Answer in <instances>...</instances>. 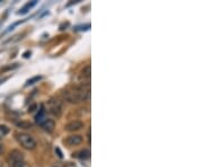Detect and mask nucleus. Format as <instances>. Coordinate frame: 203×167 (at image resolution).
Returning <instances> with one entry per match:
<instances>
[{
	"mask_svg": "<svg viewBox=\"0 0 203 167\" xmlns=\"http://www.w3.org/2000/svg\"><path fill=\"white\" fill-rule=\"evenodd\" d=\"M81 128H84V123H83L81 121H78V120L70 122V123H68V124L64 127V129H65L67 131H78V130H80Z\"/></svg>",
	"mask_w": 203,
	"mask_h": 167,
	"instance_id": "6",
	"label": "nucleus"
},
{
	"mask_svg": "<svg viewBox=\"0 0 203 167\" xmlns=\"http://www.w3.org/2000/svg\"><path fill=\"white\" fill-rule=\"evenodd\" d=\"M56 152L58 154L59 158H62L63 156H62V152H61V150H60V148H56Z\"/></svg>",
	"mask_w": 203,
	"mask_h": 167,
	"instance_id": "15",
	"label": "nucleus"
},
{
	"mask_svg": "<svg viewBox=\"0 0 203 167\" xmlns=\"http://www.w3.org/2000/svg\"><path fill=\"white\" fill-rule=\"evenodd\" d=\"M8 160H9V164H14V163H17V162H24V156L23 154L15 149V150H11L9 152V157H8Z\"/></svg>",
	"mask_w": 203,
	"mask_h": 167,
	"instance_id": "4",
	"label": "nucleus"
},
{
	"mask_svg": "<svg viewBox=\"0 0 203 167\" xmlns=\"http://www.w3.org/2000/svg\"><path fill=\"white\" fill-rule=\"evenodd\" d=\"M90 73H91V71H90V66L88 65V66H86V67L84 68L83 70H81V77L85 79H89L90 78Z\"/></svg>",
	"mask_w": 203,
	"mask_h": 167,
	"instance_id": "11",
	"label": "nucleus"
},
{
	"mask_svg": "<svg viewBox=\"0 0 203 167\" xmlns=\"http://www.w3.org/2000/svg\"><path fill=\"white\" fill-rule=\"evenodd\" d=\"M83 142V137L81 135H78V134H75V135H69L65 140H64V143L68 145V146H78Z\"/></svg>",
	"mask_w": 203,
	"mask_h": 167,
	"instance_id": "5",
	"label": "nucleus"
},
{
	"mask_svg": "<svg viewBox=\"0 0 203 167\" xmlns=\"http://www.w3.org/2000/svg\"><path fill=\"white\" fill-rule=\"evenodd\" d=\"M76 156H77L78 158H80V159H87V158H89V156H90V151L87 150V149H84V150L79 151Z\"/></svg>",
	"mask_w": 203,
	"mask_h": 167,
	"instance_id": "10",
	"label": "nucleus"
},
{
	"mask_svg": "<svg viewBox=\"0 0 203 167\" xmlns=\"http://www.w3.org/2000/svg\"><path fill=\"white\" fill-rule=\"evenodd\" d=\"M41 76H35V77H33V78H30L27 80V83H26V86H28V85H33V84H35L36 81H38V80H41Z\"/></svg>",
	"mask_w": 203,
	"mask_h": 167,
	"instance_id": "13",
	"label": "nucleus"
},
{
	"mask_svg": "<svg viewBox=\"0 0 203 167\" xmlns=\"http://www.w3.org/2000/svg\"><path fill=\"white\" fill-rule=\"evenodd\" d=\"M42 128L45 130V131H48V132H52L53 130H54V128H56V123H54V121L53 120H45L42 124Z\"/></svg>",
	"mask_w": 203,
	"mask_h": 167,
	"instance_id": "7",
	"label": "nucleus"
},
{
	"mask_svg": "<svg viewBox=\"0 0 203 167\" xmlns=\"http://www.w3.org/2000/svg\"><path fill=\"white\" fill-rule=\"evenodd\" d=\"M35 5H36V0H34V1H30V2H27V3H26V5H25V6H24V7H23V8H22L19 11H18V14H19V15L26 14V13L28 11L29 9H30L32 7H34Z\"/></svg>",
	"mask_w": 203,
	"mask_h": 167,
	"instance_id": "9",
	"label": "nucleus"
},
{
	"mask_svg": "<svg viewBox=\"0 0 203 167\" xmlns=\"http://www.w3.org/2000/svg\"><path fill=\"white\" fill-rule=\"evenodd\" d=\"M35 107H36V105H35V104H34V105H33V106H30V107H29V112H33V111H34V108H35Z\"/></svg>",
	"mask_w": 203,
	"mask_h": 167,
	"instance_id": "17",
	"label": "nucleus"
},
{
	"mask_svg": "<svg viewBox=\"0 0 203 167\" xmlns=\"http://www.w3.org/2000/svg\"><path fill=\"white\" fill-rule=\"evenodd\" d=\"M49 111L51 114L59 117L62 113V104L59 100H51L49 102Z\"/></svg>",
	"mask_w": 203,
	"mask_h": 167,
	"instance_id": "3",
	"label": "nucleus"
},
{
	"mask_svg": "<svg viewBox=\"0 0 203 167\" xmlns=\"http://www.w3.org/2000/svg\"><path fill=\"white\" fill-rule=\"evenodd\" d=\"M29 57H30V51H27V52H25V53H24V58H26V59H27V58H29Z\"/></svg>",
	"mask_w": 203,
	"mask_h": 167,
	"instance_id": "16",
	"label": "nucleus"
},
{
	"mask_svg": "<svg viewBox=\"0 0 203 167\" xmlns=\"http://www.w3.org/2000/svg\"><path fill=\"white\" fill-rule=\"evenodd\" d=\"M17 127H19L22 129H30L33 127V124L28 121H20V122H17Z\"/></svg>",
	"mask_w": 203,
	"mask_h": 167,
	"instance_id": "12",
	"label": "nucleus"
},
{
	"mask_svg": "<svg viewBox=\"0 0 203 167\" xmlns=\"http://www.w3.org/2000/svg\"><path fill=\"white\" fill-rule=\"evenodd\" d=\"M2 151H3V146H2V145H0V155L2 154Z\"/></svg>",
	"mask_w": 203,
	"mask_h": 167,
	"instance_id": "18",
	"label": "nucleus"
},
{
	"mask_svg": "<svg viewBox=\"0 0 203 167\" xmlns=\"http://www.w3.org/2000/svg\"><path fill=\"white\" fill-rule=\"evenodd\" d=\"M17 140L18 142L25 148V149H28V150H32L36 147V141L33 139V137H30L29 134L26 133H20L17 134Z\"/></svg>",
	"mask_w": 203,
	"mask_h": 167,
	"instance_id": "2",
	"label": "nucleus"
},
{
	"mask_svg": "<svg viewBox=\"0 0 203 167\" xmlns=\"http://www.w3.org/2000/svg\"><path fill=\"white\" fill-rule=\"evenodd\" d=\"M0 131H1L2 133H7V132H8V129H7V127H5V125H0Z\"/></svg>",
	"mask_w": 203,
	"mask_h": 167,
	"instance_id": "14",
	"label": "nucleus"
},
{
	"mask_svg": "<svg viewBox=\"0 0 203 167\" xmlns=\"http://www.w3.org/2000/svg\"><path fill=\"white\" fill-rule=\"evenodd\" d=\"M35 120H36V122L38 123V124H42L46 119H45V110H44V106L43 105H41V108L38 110V113H37V115L35 116Z\"/></svg>",
	"mask_w": 203,
	"mask_h": 167,
	"instance_id": "8",
	"label": "nucleus"
},
{
	"mask_svg": "<svg viewBox=\"0 0 203 167\" xmlns=\"http://www.w3.org/2000/svg\"><path fill=\"white\" fill-rule=\"evenodd\" d=\"M63 96L64 98L70 102V103H79L83 100H86L89 97L90 89L88 85H78L73 86L71 88H68L63 90Z\"/></svg>",
	"mask_w": 203,
	"mask_h": 167,
	"instance_id": "1",
	"label": "nucleus"
}]
</instances>
